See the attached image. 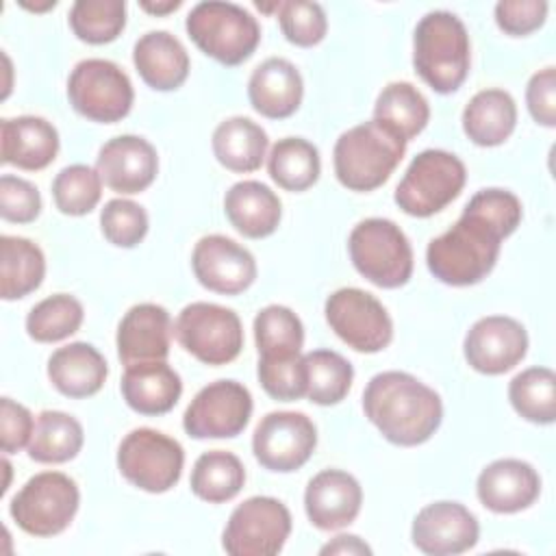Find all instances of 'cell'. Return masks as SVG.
I'll use <instances>...</instances> for the list:
<instances>
[{
    "label": "cell",
    "instance_id": "obj_17",
    "mask_svg": "<svg viewBox=\"0 0 556 556\" xmlns=\"http://www.w3.org/2000/svg\"><path fill=\"white\" fill-rule=\"evenodd\" d=\"M191 267L198 282L222 295H237L256 280V261L248 248L226 235H206L198 239L191 254Z\"/></svg>",
    "mask_w": 556,
    "mask_h": 556
},
{
    "label": "cell",
    "instance_id": "obj_7",
    "mask_svg": "<svg viewBox=\"0 0 556 556\" xmlns=\"http://www.w3.org/2000/svg\"><path fill=\"white\" fill-rule=\"evenodd\" d=\"M465 180L467 169L456 154L430 148L410 161L393 200L410 217H430L460 195Z\"/></svg>",
    "mask_w": 556,
    "mask_h": 556
},
{
    "label": "cell",
    "instance_id": "obj_32",
    "mask_svg": "<svg viewBox=\"0 0 556 556\" xmlns=\"http://www.w3.org/2000/svg\"><path fill=\"white\" fill-rule=\"evenodd\" d=\"M85 443L83 426L63 410H41L28 441V458L43 465L67 463L78 456Z\"/></svg>",
    "mask_w": 556,
    "mask_h": 556
},
{
    "label": "cell",
    "instance_id": "obj_13",
    "mask_svg": "<svg viewBox=\"0 0 556 556\" xmlns=\"http://www.w3.org/2000/svg\"><path fill=\"white\" fill-rule=\"evenodd\" d=\"M330 330L356 352H382L393 339V321L382 302L358 289L343 287L332 291L324 304Z\"/></svg>",
    "mask_w": 556,
    "mask_h": 556
},
{
    "label": "cell",
    "instance_id": "obj_31",
    "mask_svg": "<svg viewBox=\"0 0 556 556\" xmlns=\"http://www.w3.org/2000/svg\"><path fill=\"white\" fill-rule=\"evenodd\" d=\"M46 276V256L41 248L26 239L0 237V295L2 300H20L39 289Z\"/></svg>",
    "mask_w": 556,
    "mask_h": 556
},
{
    "label": "cell",
    "instance_id": "obj_14",
    "mask_svg": "<svg viewBox=\"0 0 556 556\" xmlns=\"http://www.w3.org/2000/svg\"><path fill=\"white\" fill-rule=\"evenodd\" d=\"M252 395L237 380H215L202 387L182 415V428L191 439H232L252 417Z\"/></svg>",
    "mask_w": 556,
    "mask_h": 556
},
{
    "label": "cell",
    "instance_id": "obj_49",
    "mask_svg": "<svg viewBox=\"0 0 556 556\" xmlns=\"http://www.w3.org/2000/svg\"><path fill=\"white\" fill-rule=\"evenodd\" d=\"M319 554H350V556H369L371 554V547L356 534H339L334 536L330 543H326Z\"/></svg>",
    "mask_w": 556,
    "mask_h": 556
},
{
    "label": "cell",
    "instance_id": "obj_42",
    "mask_svg": "<svg viewBox=\"0 0 556 556\" xmlns=\"http://www.w3.org/2000/svg\"><path fill=\"white\" fill-rule=\"evenodd\" d=\"M278 22L285 39L300 48L317 46L328 30V17L324 7L308 0L280 2Z\"/></svg>",
    "mask_w": 556,
    "mask_h": 556
},
{
    "label": "cell",
    "instance_id": "obj_2",
    "mask_svg": "<svg viewBox=\"0 0 556 556\" xmlns=\"http://www.w3.org/2000/svg\"><path fill=\"white\" fill-rule=\"evenodd\" d=\"M365 417L393 445L426 443L441 426L443 402L434 389L406 371H380L363 391Z\"/></svg>",
    "mask_w": 556,
    "mask_h": 556
},
{
    "label": "cell",
    "instance_id": "obj_19",
    "mask_svg": "<svg viewBox=\"0 0 556 556\" xmlns=\"http://www.w3.org/2000/svg\"><path fill=\"white\" fill-rule=\"evenodd\" d=\"M96 169L111 191L132 195L154 182L159 174V154L148 139L139 135H119L100 148Z\"/></svg>",
    "mask_w": 556,
    "mask_h": 556
},
{
    "label": "cell",
    "instance_id": "obj_16",
    "mask_svg": "<svg viewBox=\"0 0 556 556\" xmlns=\"http://www.w3.org/2000/svg\"><path fill=\"white\" fill-rule=\"evenodd\" d=\"M465 361L471 369L500 376L519 365L528 352V332L508 315L480 317L465 334Z\"/></svg>",
    "mask_w": 556,
    "mask_h": 556
},
{
    "label": "cell",
    "instance_id": "obj_34",
    "mask_svg": "<svg viewBox=\"0 0 556 556\" xmlns=\"http://www.w3.org/2000/svg\"><path fill=\"white\" fill-rule=\"evenodd\" d=\"M245 482V467L232 452L208 450L198 456L191 469V491L208 504L230 502Z\"/></svg>",
    "mask_w": 556,
    "mask_h": 556
},
{
    "label": "cell",
    "instance_id": "obj_9",
    "mask_svg": "<svg viewBox=\"0 0 556 556\" xmlns=\"http://www.w3.org/2000/svg\"><path fill=\"white\" fill-rule=\"evenodd\" d=\"M67 100L78 115L98 124H115L130 113L135 91L117 63L83 59L67 78Z\"/></svg>",
    "mask_w": 556,
    "mask_h": 556
},
{
    "label": "cell",
    "instance_id": "obj_43",
    "mask_svg": "<svg viewBox=\"0 0 556 556\" xmlns=\"http://www.w3.org/2000/svg\"><path fill=\"white\" fill-rule=\"evenodd\" d=\"M100 228L109 243L117 248H135L148 235V213L132 200L113 198L100 211Z\"/></svg>",
    "mask_w": 556,
    "mask_h": 556
},
{
    "label": "cell",
    "instance_id": "obj_45",
    "mask_svg": "<svg viewBox=\"0 0 556 556\" xmlns=\"http://www.w3.org/2000/svg\"><path fill=\"white\" fill-rule=\"evenodd\" d=\"M41 213L39 189L20 176L4 174L0 178V215L4 222L28 224Z\"/></svg>",
    "mask_w": 556,
    "mask_h": 556
},
{
    "label": "cell",
    "instance_id": "obj_44",
    "mask_svg": "<svg viewBox=\"0 0 556 556\" xmlns=\"http://www.w3.org/2000/svg\"><path fill=\"white\" fill-rule=\"evenodd\" d=\"M256 376L263 391L278 402H293L306 395V363L302 352L285 358H258Z\"/></svg>",
    "mask_w": 556,
    "mask_h": 556
},
{
    "label": "cell",
    "instance_id": "obj_48",
    "mask_svg": "<svg viewBox=\"0 0 556 556\" xmlns=\"http://www.w3.org/2000/svg\"><path fill=\"white\" fill-rule=\"evenodd\" d=\"M526 104L536 124L545 128L556 126V70L552 65L530 76L526 87Z\"/></svg>",
    "mask_w": 556,
    "mask_h": 556
},
{
    "label": "cell",
    "instance_id": "obj_15",
    "mask_svg": "<svg viewBox=\"0 0 556 556\" xmlns=\"http://www.w3.org/2000/svg\"><path fill=\"white\" fill-rule=\"evenodd\" d=\"M317 447V428L311 417L295 410L267 413L254 428V458L269 471L291 473L306 465Z\"/></svg>",
    "mask_w": 556,
    "mask_h": 556
},
{
    "label": "cell",
    "instance_id": "obj_35",
    "mask_svg": "<svg viewBox=\"0 0 556 556\" xmlns=\"http://www.w3.org/2000/svg\"><path fill=\"white\" fill-rule=\"evenodd\" d=\"M271 180L285 191H306L321 174L319 150L302 137L278 139L267 156Z\"/></svg>",
    "mask_w": 556,
    "mask_h": 556
},
{
    "label": "cell",
    "instance_id": "obj_12",
    "mask_svg": "<svg viewBox=\"0 0 556 556\" xmlns=\"http://www.w3.org/2000/svg\"><path fill=\"white\" fill-rule=\"evenodd\" d=\"M291 534L289 508L269 495L243 500L228 517L222 547L232 556H274Z\"/></svg>",
    "mask_w": 556,
    "mask_h": 556
},
{
    "label": "cell",
    "instance_id": "obj_20",
    "mask_svg": "<svg viewBox=\"0 0 556 556\" xmlns=\"http://www.w3.org/2000/svg\"><path fill=\"white\" fill-rule=\"evenodd\" d=\"M172 334L174 324L167 308L154 302L135 304L126 311L117 326V356L124 367L165 361L169 354Z\"/></svg>",
    "mask_w": 556,
    "mask_h": 556
},
{
    "label": "cell",
    "instance_id": "obj_4",
    "mask_svg": "<svg viewBox=\"0 0 556 556\" xmlns=\"http://www.w3.org/2000/svg\"><path fill=\"white\" fill-rule=\"evenodd\" d=\"M406 152V141L369 119L339 135L332 150L337 180L350 191H374L389 180Z\"/></svg>",
    "mask_w": 556,
    "mask_h": 556
},
{
    "label": "cell",
    "instance_id": "obj_26",
    "mask_svg": "<svg viewBox=\"0 0 556 556\" xmlns=\"http://www.w3.org/2000/svg\"><path fill=\"white\" fill-rule=\"evenodd\" d=\"M109 376L104 356L85 341L67 343L54 350L48 358V378L52 387L65 397L96 395Z\"/></svg>",
    "mask_w": 556,
    "mask_h": 556
},
{
    "label": "cell",
    "instance_id": "obj_29",
    "mask_svg": "<svg viewBox=\"0 0 556 556\" xmlns=\"http://www.w3.org/2000/svg\"><path fill=\"white\" fill-rule=\"evenodd\" d=\"M517 126L515 98L504 89H482L463 109V130L476 146L504 143Z\"/></svg>",
    "mask_w": 556,
    "mask_h": 556
},
{
    "label": "cell",
    "instance_id": "obj_30",
    "mask_svg": "<svg viewBox=\"0 0 556 556\" xmlns=\"http://www.w3.org/2000/svg\"><path fill=\"white\" fill-rule=\"evenodd\" d=\"M211 146L219 165L235 174H250L263 165L269 139L256 122L235 115L217 124Z\"/></svg>",
    "mask_w": 556,
    "mask_h": 556
},
{
    "label": "cell",
    "instance_id": "obj_38",
    "mask_svg": "<svg viewBox=\"0 0 556 556\" xmlns=\"http://www.w3.org/2000/svg\"><path fill=\"white\" fill-rule=\"evenodd\" d=\"M306 397L319 406L339 404L352 389L354 369L345 356L334 350H313L304 354Z\"/></svg>",
    "mask_w": 556,
    "mask_h": 556
},
{
    "label": "cell",
    "instance_id": "obj_6",
    "mask_svg": "<svg viewBox=\"0 0 556 556\" xmlns=\"http://www.w3.org/2000/svg\"><path fill=\"white\" fill-rule=\"evenodd\" d=\"M354 269L380 289H397L413 276V248L404 230L387 217L358 222L348 237Z\"/></svg>",
    "mask_w": 556,
    "mask_h": 556
},
{
    "label": "cell",
    "instance_id": "obj_51",
    "mask_svg": "<svg viewBox=\"0 0 556 556\" xmlns=\"http://www.w3.org/2000/svg\"><path fill=\"white\" fill-rule=\"evenodd\" d=\"M20 4H22L24 9H30V11H48V9H54V7H56V0H48L46 4H30V2L22 0Z\"/></svg>",
    "mask_w": 556,
    "mask_h": 556
},
{
    "label": "cell",
    "instance_id": "obj_28",
    "mask_svg": "<svg viewBox=\"0 0 556 556\" xmlns=\"http://www.w3.org/2000/svg\"><path fill=\"white\" fill-rule=\"evenodd\" d=\"M122 395L139 415H165L180 400L182 380L165 361L139 363L126 367Z\"/></svg>",
    "mask_w": 556,
    "mask_h": 556
},
{
    "label": "cell",
    "instance_id": "obj_27",
    "mask_svg": "<svg viewBox=\"0 0 556 556\" xmlns=\"http://www.w3.org/2000/svg\"><path fill=\"white\" fill-rule=\"evenodd\" d=\"M224 213L230 226L248 239H263L276 232L282 204L280 198L258 180H239L224 195Z\"/></svg>",
    "mask_w": 556,
    "mask_h": 556
},
{
    "label": "cell",
    "instance_id": "obj_5",
    "mask_svg": "<svg viewBox=\"0 0 556 556\" xmlns=\"http://www.w3.org/2000/svg\"><path fill=\"white\" fill-rule=\"evenodd\" d=\"M185 28L206 56L228 67L248 61L261 41L256 17L235 2H198L189 11Z\"/></svg>",
    "mask_w": 556,
    "mask_h": 556
},
{
    "label": "cell",
    "instance_id": "obj_25",
    "mask_svg": "<svg viewBox=\"0 0 556 556\" xmlns=\"http://www.w3.org/2000/svg\"><path fill=\"white\" fill-rule=\"evenodd\" d=\"M132 63L141 80L156 91H174L189 76V54L167 30L141 35L132 48Z\"/></svg>",
    "mask_w": 556,
    "mask_h": 556
},
{
    "label": "cell",
    "instance_id": "obj_46",
    "mask_svg": "<svg viewBox=\"0 0 556 556\" xmlns=\"http://www.w3.org/2000/svg\"><path fill=\"white\" fill-rule=\"evenodd\" d=\"M547 9L545 0H500L495 4V24L510 37H523L545 24Z\"/></svg>",
    "mask_w": 556,
    "mask_h": 556
},
{
    "label": "cell",
    "instance_id": "obj_22",
    "mask_svg": "<svg viewBox=\"0 0 556 556\" xmlns=\"http://www.w3.org/2000/svg\"><path fill=\"white\" fill-rule=\"evenodd\" d=\"M363 504L358 480L343 469H324L315 473L304 491V510L319 530H341L350 526Z\"/></svg>",
    "mask_w": 556,
    "mask_h": 556
},
{
    "label": "cell",
    "instance_id": "obj_1",
    "mask_svg": "<svg viewBox=\"0 0 556 556\" xmlns=\"http://www.w3.org/2000/svg\"><path fill=\"white\" fill-rule=\"evenodd\" d=\"M521 217L523 206L513 191L480 189L456 224L428 243L426 265L430 274L450 287L482 282L497 263L502 239L517 230Z\"/></svg>",
    "mask_w": 556,
    "mask_h": 556
},
{
    "label": "cell",
    "instance_id": "obj_50",
    "mask_svg": "<svg viewBox=\"0 0 556 556\" xmlns=\"http://www.w3.org/2000/svg\"><path fill=\"white\" fill-rule=\"evenodd\" d=\"M180 0H165V2H152V0H141L139 2V7L143 9V11H148V13H152V15H167V13H172V11H176V9H180Z\"/></svg>",
    "mask_w": 556,
    "mask_h": 556
},
{
    "label": "cell",
    "instance_id": "obj_33",
    "mask_svg": "<svg viewBox=\"0 0 556 556\" xmlns=\"http://www.w3.org/2000/svg\"><path fill=\"white\" fill-rule=\"evenodd\" d=\"M374 119L391 128L406 143L415 139L430 119L426 96L406 80H395L382 87L374 104Z\"/></svg>",
    "mask_w": 556,
    "mask_h": 556
},
{
    "label": "cell",
    "instance_id": "obj_24",
    "mask_svg": "<svg viewBox=\"0 0 556 556\" xmlns=\"http://www.w3.org/2000/svg\"><path fill=\"white\" fill-rule=\"evenodd\" d=\"M2 163L15 165L26 172H39L48 167L59 154L56 128L37 115H20L2 119Z\"/></svg>",
    "mask_w": 556,
    "mask_h": 556
},
{
    "label": "cell",
    "instance_id": "obj_8",
    "mask_svg": "<svg viewBox=\"0 0 556 556\" xmlns=\"http://www.w3.org/2000/svg\"><path fill=\"white\" fill-rule=\"evenodd\" d=\"M78 504L80 491L67 473L41 471L13 495L9 515L30 536H54L74 521Z\"/></svg>",
    "mask_w": 556,
    "mask_h": 556
},
{
    "label": "cell",
    "instance_id": "obj_41",
    "mask_svg": "<svg viewBox=\"0 0 556 556\" xmlns=\"http://www.w3.org/2000/svg\"><path fill=\"white\" fill-rule=\"evenodd\" d=\"M52 198L54 206L63 215H87L98 206L102 198V178L98 169L89 165H67L52 180Z\"/></svg>",
    "mask_w": 556,
    "mask_h": 556
},
{
    "label": "cell",
    "instance_id": "obj_23",
    "mask_svg": "<svg viewBox=\"0 0 556 556\" xmlns=\"http://www.w3.org/2000/svg\"><path fill=\"white\" fill-rule=\"evenodd\" d=\"M304 96V80L298 67L280 56H269L254 67L248 80V98L256 113L269 119L293 115Z\"/></svg>",
    "mask_w": 556,
    "mask_h": 556
},
{
    "label": "cell",
    "instance_id": "obj_40",
    "mask_svg": "<svg viewBox=\"0 0 556 556\" xmlns=\"http://www.w3.org/2000/svg\"><path fill=\"white\" fill-rule=\"evenodd\" d=\"M126 26L124 0H76L70 9L72 33L91 46L115 41Z\"/></svg>",
    "mask_w": 556,
    "mask_h": 556
},
{
    "label": "cell",
    "instance_id": "obj_47",
    "mask_svg": "<svg viewBox=\"0 0 556 556\" xmlns=\"http://www.w3.org/2000/svg\"><path fill=\"white\" fill-rule=\"evenodd\" d=\"M35 430L33 413L11 397L0 400V445L4 454H15L28 447Z\"/></svg>",
    "mask_w": 556,
    "mask_h": 556
},
{
    "label": "cell",
    "instance_id": "obj_18",
    "mask_svg": "<svg viewBox=\"0 0 556 556\" xmlns=\"http://www.w3.org/2000/svg\"><path fill=\"white\" fill-rule=\"evenodd\" d=\"M413 545L428 556H454L471 549L480 539L476 515L460 502H432L424 506L410 528Z\"/></svg>",
    "mask_w": 556,
    "mask_h": 556
},
{
    "label": "cell",
    "instance_id": "obj_21",
    "mask_svg": "<svg viewBox=\"0 0 556 556\" xmlns=\"http://www.w3.org/2000/svg\"><path fill=\"white\" fill-rule=\"evenodd\" d=\"M539 493L541 478L536 469L521 458H497L489 463L476 480L480 504L497 515H513L530 508Z\"/></svg>",
    "mask_w": 556,
    "mask_h": 556
},
{
    "label": "cell",
    "instance_id": "obj_37",
    "mask_svg": "<svg viewBox=\"0 0 556 556\" xmlns=\"http://www.w3.org/2000/svg\"><path fill=\"white\" fill-rule=\"evenodd\" d=\"M254 341L258 358L293 356L302 352L304 326L289 306L269 304L254 317Z\"/></svg>",
    "mask_w": 556,
    "mask_h": 556
},
{
    "label": "cell",
    "instance_id": "obj_3",
    "mask_svg": "<svg viewBox=\"0 0 556 556\" xmlns=\"http://www.w3.org/2000/svg\"><path fill=\"white\" fill-rule=\"evenodd\" d=\"M471 63V43L465 24L452 11L426 13L413 35V65L419 78L437 93L456 91Z\"/></svg>",
    "mask_w": 556,
    "mask_h": 556
},
{
    "label": "cell",
    "instance_id": "obj_39",
    "mask_svg": "<svg viewBox=\"0 0 556 556\" xmlns=\"http://www.w3.org/2000/svg\"><path fill=\"white\" fill-rule=\"evenodd\" d=\"M85 308L70 293H54L37 302L26 315V332L37 343H56L83 326Z\"/></svg>",
    "mask_w": 556,
    "mask_h": 556
},
{
    "label": "cell",
    "instance_id": "obj_10",
    "mask_svg": "<svg viewBox=\"0 0 556 556\" xmlns=\"http://www.w3.org/2000/svg\"><path fill=\"white\" fill-rule=\"evenodd\" d=\"M185 352L204 365L232 363L243 348V324L232 308L213 302L187 304L174 324Z\"/></svg>",
    "mask_w": 556,
    "mask_h": 556
},
{
    "label": "cell",
    "instance_id": "obj_36",
    "mask_svg": "<svg viewBox=\"0 0 556 556\" xmlns=\"http://www.w3.org/2000/svg\"><path fill=\"white\" fill-rule=\"evenodd\" d=\"M510 406L532 424H554L556 419V374L549 367H528L508 384Z\"/></svg>",
    "mask_w": 556,
    "mask_h": 556
},
{
    "label": "cell",
    "instance_id": "obj_11",
    "mask_svg": "<svg viewBox=\"0 0 556 556\" xmlns=\"http://www.w3.org/2000/svg\"><path fill=\"white\" fill-rule=\"evenodd\" d=\"M182 445L154 428L130 430L117 447V469L137 489L146 493H165L182 476Z\"/></svg>",
    "mask_w": 556,
    "mask_h": 556
}]
</instances>
